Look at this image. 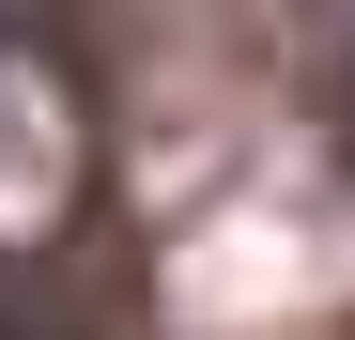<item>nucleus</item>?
I'll return each mask as SVG.
<instances>
[{"label": "nucleus", "instance_id": "2", "mask_svg": "<svg viewBox=\"0 0 355 340\" xmlns=\"http://www.w3.org/2000/svg\"><path fill=\"white\" fill-rule=\"evenodd\" d=\"M340 155H355V93H340Z\"/></svg>", "mask_w": 355, "mask_h": 340}, {"label": "nucleus", "instance_id": "1", "mask_svg": "<svg viewBox=\"0 0 355 340\" xmlns=\"http://www.w3.org/2000/svg\"><path fill=\"white\" fill-rule=\"evenodd\" d=\"M0 340H124V294H93V263H0Z\"/></svg>", "mask_w": 355, "mask_h": 340}]
</instances>
